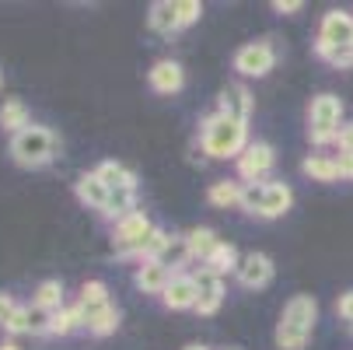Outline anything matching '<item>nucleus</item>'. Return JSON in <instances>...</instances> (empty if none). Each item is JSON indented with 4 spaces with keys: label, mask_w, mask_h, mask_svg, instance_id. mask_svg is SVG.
<instances>
[{
    "label": "nucleus",
    "mask_w": 353,
    "mask_h": 350,
    "mask_svg": "<svg viewBox=\"0 0 353 350\" xmlns=\"http://www.w3.org/2000/svg\"><path fill=\"white\" fill-rule=\"evenodd\" d=\"M336 151L353 155V123H343V126H339V133H336Z\"/></svg>",
    "instance_id": "nucleus-35"
},
{
    "label": "nucleus",
    "mask_w": 353,
    "mask_h": 350,
    "mask_svg": "<svg viewBox=\"0 0 353 350\" xmlns=\"http://www.w3.org/2000/svg\"><path fill=\"white\" fill-rule=\"evenodd\" d=\"M332 162H336V175H339V182H353V155L336 151Z\"/></svg>",
    "instance_id": "nucleus-34"
},
{
    "label": "nucleus",
    "mask_w": 353,
    "mask_h": 350,
    "mask_svg": "<svg viewBox=\"0 0 353 350\" xmlns=\"http://www.w3.org/2000/svg\"><path fill=\"white\" fill-rule=\"evenodd\" d=\"M172 266H165L161 260H147V263H137V270H133V284H137V291H143V294H165V287H168V280H172Z\"/></svg>",
    "instance_id": "nucleus-15"
},
{
    "label": "nucleus",
    "mask_w": 353,
    "mask_h": 350,
    "mask_svg": "<svg viewBox=\"0 0 353 350\" xmlns=\"http://www.w3.org/2000/svg\"><path fill=\"white\" fill-rule=\"evenodd\" d=\"M228 350H238V347H228Z\"/></svg>",
    "instance_id": "nucleus-42"
},
{
    "label": "nucleus",
    "mask_w": 353,
    "mask_h": 350,
    "mask_svg": "<svg viewBox=\"0 0 353 350\" xmlns=\"http://www.w3.org/2000/svg\"><path fill=\"white\" fill-rule=\"evenodd\" d=\"M32 305L35 309H42V312H60L67 302H63V280H57V277H49V280H42L39 287H35V294H32Z\"/></svg>",
    "instance_id": "nucleus-24"
},
{
    "label": "nucleus",
    "mask_w": 353,
    "mask_h": 350,
    "mask_svg": "<svg viewBox=\"0 0 353 350\" xmlns=\"http://www.w3.org/2000/svg\"><path fill=\"white\" fill-rule=\"evenodd\" d=\"M14 309H18V302H14V294H8V291H0V329H4V322L14 315Z\"/></svg>",
    "instance_id": "nucleus-37"
},
{
    "label": "nucleus",
    "mask_w": 353,
    "mask_h": 350,
    "mask_svg": "<svg viewBox=\"0 0 353 350\" xmlns=\"http://www.w3.org/2000/svg\"><path fill=\"white\" fill-rule=\"evenodd\" d=\"M94 175L102 179L109 189H137L140 186V179H137V172L133 168H126L123 162H98V168H94Z\"/></svg>",
    "instance_id": "nucleus-20"
},
{
    "label": "nucleus",
    "mask_w": 353,
    "mask_h": 350,
    "mask_svg": "<svg viewBox=\"0 0 353 350\" xmlns=\"http://www.w3.org/2000/svg\"><path fill=\"white\" fill-rule=\"evenodd\" d=\"M172 242H175V235H168L161 224H154V228H150V235H147V242H143V249H140L137 263H147V260H165V253L172 249Z\"/></svg>",
    "instance_id": "nucleus-26"
},
{
    "label": "nucleus",
    "mask_w": 353,
    "mask_h": 350,
    "mask_svg": "<svg viewBox=\"0 0 353 350\" xmlns=\"http://www.w3.org/2000/svg\"><path fill=\"white\" fill-rule=\"evenodd\" d=\"M273 165H276L273 144H266V140H252L245 151H241V158L234 162V172H238V182L252 186V182H263V179L273 172Z\"/></svg>",
    "instance_id": "nucleus-8"
},
{
    "label": "nucleus",
    "mask_w": 353,
    "mask_h": 350,
    "mask_svg": "<svg viewBox=\"0 0 353 350\" xmlns=\"http://www.w3.org/2000/svg\"><path fill=\"white\" fill-rule=\"evenodd\" d=\"M84 329H88V336H98V340H102V336H112L116 329H119V309L109 302V305H102V309H84Z\"/></svg>",
    "instance_id": "nucleus-18"
},
{
    "label": "nucleus",
    "mask_w": 353,
    "mask_h": 350,
    "mask_svg": "<svg viewBox=\"0 0 353 350\" xmlns=\"http://www.w3.org/2000/svg\"><path fill=\"white\" fill-rule=\"evenodd\" d=\"M319 39L329 42V46H336V49H353V14H346V11L322 14Z\"/></svg>",
    "instance_id": "nucleus-14"
},
{
    "label": "nucleus",
    "mask_w": 353,
    "mask_h": 350,
    "mask_svg": "<svg viewBox=\"0 0 353 350\" xmlns=\"http://www.w3.org/2000/svg\"><path fill=\"white\" fill-rule=\"evenodd\" d=\"M339 126H343V98L332 95V91L315 95L312 106H308V140H312L315 147L336 144Z\"/></svg>",
    "instance_id": "nucleus-5"
},
{
    "label": "nucleus",
    "mask_w": 353,
    "mask_h": 350,
    "mask_svg": "<svg viewBox=\"0 0 353 350\" xmlns=\"http://www.w3.org/2000/svg\"><path fill=\"white\" fill-rule=\"evenodd\" d=\"M196 315H214L221 305H224V294H228V287H224V277H217V273H210V270H203L199 266L196 273Z\"/></svg>",
    "instance_id": "nucleus-9"
},
{
    "label": "nucleus",
    "mask_w": 353,
    "mask_h": 350,
    "mask_svg": "<svg viewBox=\"0 0 353 350\" xmlns=\"http://www.w3.org/2000/svg\"><path fill=\"white\" fill-rule=\"evenodd\" d=\"M0 88H4V70H0Z\"/></svg>",
    "instance_id": "nucleus-41"
},
{
    "label": "nucleus",
    "mask_w": 353,
    "mask_h": 350,
    "mask_svg": "<svg viewBox=\"0 0 353 350\" xmlns=\"http://www.w3.org/2000/svg\"><path fill=\"white\" fill-rule=\"evenodd\" d=\"M336 315H339L343 322H350V326H353V291L339 294V302H336Z\"/></svg>",
    "instance_id": "nucleus-36"
},
{
    "label": "nucleus",
    "mask_w": 353,
    "mask_h": 350,
    "mask_svg": "<svg viewBox=\"0 0 353 350\" xmlns=\"http://www.w3.org/2000/svg\"><path fill=\"white\" fill-rule=\"evenodd\" d=\"M273 11L276 14H301L305 4H301V0H273Z\"/></svg>",
    "instance_id": "nucleus-38"
},
{
    "label": "nucleus",
    "mask_w": 353,
    "mask_h": 350,
    "mask_svg": "<svg viewBox=\"0 0 353 350\" xmlns=\"http://www.w3.org/2000/svg\"><path fill=\"white\" fill-rule=\"evenodd\" d=\"M8 155H11V162L18 168H28V172L49 168L60 155V137L42 123H32V126H25L21 133H14L8 140Z\"/></svg>",
    "instance_id": "nucleus-3"
},
{
    "label": "nucleus",
    "mask_w": 353,
    "mask_h": 350,
    "mask_svg": "<svg viewBox=\"0 0 353 350\" xmlns=\"http://www.w3.org/2000/svg\"><path fill=\"white\" fill-rule=\"evenodd\" d=\"M77 305H84V309H102V305H109V287H105V280H84Z\"/></svg>",
    "instance_id": "nucleus-30"
},
{
    "label": "nucleus",
    "mask_w": 353,
    "mask_h": 350,
    "mask_svg": "<svg viewBox=\"0 0 353 350\" xmlns=\"http://www.w3.org/2000/svg\"><path fill=\"white\" fill-rule=\"evenodd\" d=\"M217 113L234 119V123H245L252 119V113H256V98H252V91L245 84H228L221 95H217Z\"/></svg>",
    "instance_id": "nucleus-10"
},
{
    "label": "nucleus",
    "mask_w": 353,
    "mask_h": 350,
    "mask_svg": "<svg viewBox=\"0 0 353 350\" xmlns=\"http://www.w3.org/2000/svg\"><path fill=\"white\" fill-rule=\"evenodd\" d=\"M207 200L214 207H238L241 204V182L238 179H221V182H214L210 189H207Z\"/></svg>",
    "instance_id": "nucleus-27"
},
{
    "label": "nucleus",
    "mask_w": 353,
    "mask_h": 350,
    "mask_svg": "<svg viewBox=\"0 0 353 350\" xmlns=\"http://www.w3.org/2000/svg\"><path fill=\"white\" fill-rule=\"evenodd\" d=\"M25 126H32L28 106L21 102V98H4V102H0V130L14 137V133H21Z\"/></svg>",
    "instance_id": "nucleus-21"
},
{
    "label": "nucleus",
    "mask_w": 353,
    "mask_h": 350,
    "mask_svg": "<svg viewBox=\"0 0 353 350\" xmlns=\"http://www.w3.org/2000/svg\"><path fill=\"white\" fill-rule=\"evenodd\" d=\"M273 260L266 256V253H248V256H241V263H238V273H234V280L245 287V291H259V287H266L270 280H273Z\"/></svg>",
    "instance_id": "nucleus-11"
},
{
    "label": "nucleus",
    "mask_w": 353,
    "mask_h": 350,
    "mask_svg": "<svg viewBox=\"0 0 353 350\" xmlns=\"http://www.w3.org/2000/svg\"><path fill=\"white\" fill-rule=\"evenodd\" d=\"M238 263H241L238 249L221 238V245L214 249V256L203 263V270H210V273H217V277H228V273H238Z\"/></svg>",
    "instance_id": "nucleus-25"
},
{
    "label": "nucleus",
    "mask_w": 353,
    "mask_h": 350,
    "mask_svg": "<svg viewBox=\"0 0 353 350\" xmlns=\"http://www.w3.org/2000/svg\"><path fill=\"white\" fill-rule=\"evenodd\" d=\"M315 322H319V302L312 294H294L290 302L283 305L276 333H273L276 347L280 350H305L312 343Z\"/></svg>",
    "instance_id": "nucleus-2"
},
{
    "label": "nucleus",
    "mask_w": 353,
    "mask_h": 350,
    "mask_svg": "<svg viewBox=\"0 0 353 350\" xmlns=\"http://www.w3.org/2000/svg\"><path fill=\"white\" fill-rule=\"evenodd\" d=\"M248 144H252V140H248V126H245V123H234V119H228V116H221V113L199 119V147H203L207 158L238 162Z\"/></svg>",
    "instance_id": "nucleus-1"
},
{
    "label": "nucleus",
    "mask_w": 353,
    "mask_h": 350,
    "mask_svg": "<svg viewBox=\"0 0 353 350\" xmlns=\"http://www.w3.org/2000/svg\"><path fill=\"white\" fill-rule=\"evenodd\" d=\"M245 214L252 217H263V221H276L294 207V189L287 182H241V204Z\"/></svg>",
    "instance_id": "nucleus-4"
},
{
    "label": "nucleus",
    "mask_w": 353,
    "mask_h": 350,
    "mask_svg": "<svg viewBox=\"0 0 353 350\" xmlns=\"http://www.w3.org/2000/svg\"><path fill=\"white\" fill-rule=\"evenodd\" d=\"M182 242H185L189 263H207V260L214 256V249L221 245V238H217L214 228H189V231L182 235Z\"/></svg>",
    "instance_id": "nucleus-17"
},
{
    "label": "nucleus",
    "mask_w": 353,
    "mask_h": 350,
    "mask_svg": "<svg viewBox=\"0 0 353 350\" xmlns=\"http://www.w3.org/2000/svg\"><path fill=\"white\" fill-rule=\"evenodd\" d=\"M175 18H179V32H182L203 18V4L199 0H175Z\"/></svg>",
    "instance_id": "nucleus-31"
},
{
    "label": "nucleus",
    "mask_w": 353,
    "mask_h": 350,
    "mask_svg": "<svg viewBox=\"0 0 353 350\" xmlns=\"http://www.w3.org/2000/svg\"><path fill=\"white\" fill-rule=\"evenodd\" d=\"M315 57L325 60V64H332L336 70H350L353 67V49H336V46H329L322 39H315Z\"/></svg>",
    "instance_id": "nucleus-29"
},
{
    "label": "nucleus",
    "mask_w": 353,
    "mask_h": 350,
    "mask_svg": "<svg viewBox=\"0 0 353 350\" xmlns=\"http://www.w3.org/2000/svg\"><path fill=\"white\" fill-rule=\"evenodd\" d=\"M147 84L158 95H179L185 88V70H182L179 60H158L147 70Z\"/></svg>",
    "instance_id": "nucleus-13"
},
{
    "label": "nucleus",
    "mask_w": 353,
    "mask_h": 350,
    "mask_svg": "<svg viewBox=\"0 0 353 350\" xmlns=\"http://www.w3.org/2000/svg\"><path fill=\"white\" fill-rule=\"evenodd\" d=\"M133 211H140V207H137V189H109V204H105V211L98 214V217L112 228L116 221L130 217Z\"/></svg>",
    "instance_id": "nucleus-19"
},
{
    "label": "nucleus",
    "mask_w": 353,
    "mask_h": 350,
    "mask_svg": "<svg viewBox=\"0 0 353 350\" xmlns=\"http://www.w3.org/2000/svg\"><path fill=\"white\" fill-rule=\"evenodd\" d=\"M74 196H77V204H81V207L102 214L105 204H109V186L98 179L94 172H81V175L74 179Z\"/></svg>",
    "instance_id": "nucleus-16"
},
{
    "label": "nucleus",
    "mask_w": 353,
    "mask_h": 350,
    "mask_svg": "<svg viewBox=\"0 0 353 350\" xmlns=\"http://www.w3.org/2000/svg\"><path fill=\"white\" fill-rule=\"evenodd\" d=\"M49 312H42V309H35V305H28V336H49Z\"/></svg>",
    "instance_id": "nucleus-33"
},
{
    "label": "nucleus",
    "mask_w": 353,
    "mask_h": 350,
    "mask_svg": "<svg viewBox=\"0 0 353 350\" xmlns=\"http://www.w3.org/2000/svg\"><path fill=\"white\" fill-rule=\"evenodd\" d=\"M147 28L158 35H175L179 32V18H175V0H158L147 11Z\"/></svg>",
    "instance_id": "nucleus-23"
},
{
    "label": "nucleus",
    "mask_w": 353,
    "mask_h": 350,
    "mask_svg": "<svg viewBox=\"0 0 353 350\" xmlns=\"http://www.w3.org/2000/svg\"><path fill=\"white\" fill-rule=\"evenodd\" d=\"M150 228H154V221H150L143 211H133L130 217L116 221L112 224V249H116V256L119 260H137L143 242H147V235H150Z\"/></svg>",
    "instance_id": "nucleus-6"
},
{
    "label": "nucleus",
    "mask_w": 353,
    "mask_h": 350,
    "mask_svg": "<svg viewBox=\"0 0 353 350\" xmlns=\"http://www.w3.org/2000/svg\"><path fill=\"white\" fill-rule=\"evenodd\" d=\"M161 305L172 309V312H185V309H196V277L185 273V270H175L165 294H161Z\"/></svg>",
    "instance_id": "nucleus-12"
},
{
    "label": "nucleus",
    "mask_w": 353,
    "mask_h": 350,
    "mask_svg": "<svg viewBox=\"0 0 353 350\" xmlns=\"http://www.w3.org/2000/svg\"><path fill=\"white\" fill-rule=\"evenodd\" d=\"M182 350H210L207 343H189V347H182Z\"/></svg>",
    "instance_id": "nucleus-40"
},
{
    "label": "nucleus",
    "mask_w": 353,
    "mask_h": 350,
    "mask_svg": "<svg viewBox=\"0 0 353 350\" xmlns=\"http://www.w3.org/2000/svg\"><path fill=\"white\" fill-rule=\"evenodd\" d=\"M234 70H238V77H266L273 67H276V46H273V39H256V42H245L238 53H234Z\"/></svg>",
    "instance_id": "nucleus-7"
},
{
    "label": "nucleus",
    "mask_w": 353,
    "mask_h": 350,
    "mask_svg": "<svg viewBox=\"0 0 353 350\" xmlns=\"http://www.w3.org/2000/svg\"><path fill=\"white\" fill-rule=\"evenodd\" d=\"M84 305H63L60 312H53V319H49V336H70L77 329H84Z\"/></svg>",
    "instance_id": "nucleus-22"
},
{
    "label": "nucleus",
    "mask_w": 353,
    "mask_h": 350,
    "mask_svg": "<svg viewBox=\"0 0 353 350\" xmlns=\"http://www.w3.org/2000/svg\"><path fill=\"white\" fill-rule=\"evenodd\" d=\"M28 329H32V326H28V305H18L14 315L4 322V333H8V336H25Z\"/></svg>",
    "instance_id": "nucleus-32"
},
{
    "label": "nucleus",
    "mask_w": 353,
    "mask_h": 350,
    "mask_svg": "<svg viewBox=\"0 0 353 350\" xmlns=\"http://www.w3.org/2000/svg\"><path fill=\"white\" fill-rule=\"evenodd\" d=\"M301 172H305L312 182H336V162L332 155H308L305 162H301Z\"/></svg>",
    "instance_id": "nucleus-28"
},
{
    "label": "nucleus",
    "mask_w": 353,
    "mask_h": 350,
    "mask_svg": "<svg viewBox=\"0 0 353 350\" xmlns=\"http://www.w3.org/2000/svg\"><path fill=\"white\" fill-rule=\"evenodd\" d=\"M0 350H21V347H18L14 340H4V343H0Z\"/></svg>",
    "instance_id": "nucleus-39"
}]
</instances>
